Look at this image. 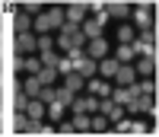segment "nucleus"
<instances>
[{"mask_svg": "<svg viewBox=\"0 0 159 137\" xmlns=\"http://www.w3.org/2000/svg\"><path fill=\"white\" fill-rule=\"evenodd\" d=\"M57 48H64V51H83V45H86V38H83V32H80V26H70V22H64L61 29H57Z\"/></svg>", "mask_w": 159, "mask_h": 137, "instance_id": "f257e3e1", "label": "nucleus"}, {"mask_svg": "<svg viewBox=\"0 0 159 137\" xmlns=\"http://www.w3.org/2000/svg\"><path fill=\"white\" fill-rule=\"evenodd\" d=\"M13 70L35 77L38 70H42V61H38V54H13Z\"/></svg>", "mask_w": 159, "mask_h": 137, "instance_id": "f03ea898", "label": "nucleus"}, {"mask_svg": "<svg viewBox=\"0 0 159 137\" xmlns=\"http://www.w3.org/2000/svg\"><path fill=\"white\" fill-rule=\"evenodd\" d=\"M13 51H16V54H35V51H38V38H35L32 32L13 35Z\"/></svg>", "mask_w": 159, "mask_h": 137, "instance_id": "7ed1b4c3", "label": "nucleus"}, {"mask_svg": "<svg viewBox=\"0 0 159 137\" xmlns=\"http://www.w3.org/2000/svg\"><path fill=\"white\" fill-rule=\"evenodd\" d=\"M70 112H76V115H96L99 112V99H92V96H76L73 105H70Z\"/></svg>", "mask_w": 159, "mask_h": 137, "instance_id": "20e7f679", "label": "nucleus"}, {"mask_svg": "<svg viewBox=\"0 0 159 137\" xmlns=\"http://www.w3.org/2000/svg\"><path fill=\"white\" fill-rule=\"evenodd\" d=\"M83 89L92 96V99H108V96H111V86L105 83L102 77H92V80H86V86H83Z\"/></svg>", "mask_w": 159, "mask_h": 137, "instance_id": "39448f33", "label": "nucleus"}, {"mask_svg": "<svg viewBox=\"0 0 159 137\" xmlns=\"http://www.w3.org/2000/svg\"><path fill=\"white\" fill-rule=\"evenodd\" d=\"M99 115L105 121H121L124 118V108L118 105V102H111V99H99Z\"/></svg>", "mask_w": 159, "mask_h": 137, "instance_id": "423d86ee", "label": "nucleus"}, {"mask_svg": "<svg viewBox=\"0 0 159 137\" xmlns=\"http://www.w3.org/2000/svg\"><path fill=\"white\" fill-rule=\"evenodd\" d=\"M86 3H70V7H64V22H70V26H83L86 22Z\"/></svg>", "mask_w": 159, "mask_h": 137, "instance_id": "0eeeda50", "label": "nucleus"}, {"mask_svg": "<svg viewBox=\"0 0 159 137\" xmlns=\"http://www.w3.org/2000/svg\"><path fill=\"white\" fill-rule=\"evenodd\" d=\"M86 58H92V61L108 58V42H105V38H92V42L86 45Z\"/></svg>", "mask_w": 159, "mask_h": 137, "instance_id": "6e6552de", "label": "nucleus"}, {"mask_svg": "<svg viewBox=\"0 0 159 137\" xmlns=\"http://www.w3.org/2000/svg\"><path fill=\"white\" fill-rule=\"evenodd\" d=\"M124 112H156V102H153V96H137L134 102L124 105Z\"/></svg>", "mask_w": 159, "mask_h": 137, "instance_id": "1a4fd4ad", "label": "nucleus"}, {"mask_svg": "<svg viewBox=\"0 0 159 137\" xmlns=\"http://www.w3.org/2000/svg\"><path fill=\"white\" fill-rule=\"evenodd\" d=\"M134 22L140 26V32H147L150 26H153V13H150V3H140L134 10Z\"/></svg>", "mask_w": 159, "mask_h": 137, "instance_id": "9d476101", "label": "nucleus"}, {"mask_svg": "<svg viewBox=\"0 0 159 137\" xmlns=\"http://www.w3.org/2000/svg\"><path fill=\"white\" fill-rule=\"evenodd\" d=\"M29 29H32V16H29V13H22V10H16V13H13V32H16V35H25Z\"/></svg>", "mask_w": 159, "mask_h": 137, "instance_id": "9b49d317", "label": "nucleus"}, {"mask_svg": "<svg viewBox=\"0 0 159 137\" xmlns=\"http://www.w3.org/2000/svg\"><path fill=\"white\" fill-rule=\"evenodd\" d=\"M134 77H137L134 67H130V64H121V67H118V73H115L111 80H115L118 86H134Z\"/></svg>", "mask_w": 159, "mask_h": 137, "instance_id": "f8f14e48", "label": "nucleus"}, {"mask_svg": "<svg viewBox=\"0 0 159 137\" xmlns=\"http://www.w3.org/2000/svg\"><path fill=\"white\" fill-rule=\"evenodd\" d=\"M16 89H22V92H25V99H38V92H42V83H38V77H25Z\"/></svg>", "mask_w": 159, "mask_h": 137, "instance_id": "ddd939ff", "label": "nucleus"}, {"mask_svg": "<svg viewBox=\"0 0 159 137\" xmlns=\"http://www.w3.org/2000/svg\"><path fill=\"white\" fill-rule=\"evenodd\" d=\"M80 32H83L86 42H92V38H102V22H99V19H86L83 26H80Z\"/></svg>", "mask_w": 159, "mask_h": 137, "instance_id": "4468645a", "label": "nucleus"}, {"mask_svg": "<svg viewBox=\"0 0 159 137\" xmlns=\"http://www.w3.org/2000/svg\"><path fill=\"white\" fill-rule=\"evenodd\" d=\"M118 67L121 64H118L115 58H102V61H96V73H102V80H105V77H115Z\"/></svg>", "mask_w": 159, "mask_h": 137, "instance_id": "2eb2a0df", "label": "nucleus"}, {"mask_svg": "<svg viewBox=\"0 0 159 137\" xmlns=\"http://www.w3.org/2000/svg\"><path fill=\"white\" fill-rule=\"evenodd\" d=\"M118 125V134H147V125H143V121H115Z\"/></svg>", "mask_w": 159, "mask_h": 137, "instance_id": "dca6fc26", "label": "nucleus"}, {"mask_svg": "<svg viewBox=\"0 0 159 137\" xmlns=\"http://www.w3.org/2000/svg\"><path fill=\"white\" fill-rule=\"evenodd\" d=\"M25 118H29V121H42L45 118V105L38 99H29V105H25Z\"/></svg>", "mask_w": 159, "mask_h": 137, "instance_id": "f3484780", "label": "nucleus"}, {"mask_svg": "<svg viewBox=\"0 0 159 137\" xmlns=\"http://www.w3.org/2000/svg\"><path fill=\"white\" fill-rule=\"evenodd\" d=\"M153 70H156V58H137L134 73H140V77H153Z\"/></svg>", "mask_w": 159, "mask_h": 137, "instance_id": "a211bd4d", "label": "nucleus"}, {"mask_svg": "<svg viewBox=\"0 0 159 137\" xmlns=\"http://www.w3.org/2000/svg\"><path fill=\"white\" fill-rule=\"evenodd\" d=\"M83 86H86V80L80 77V73H67V77H64V89H70L73 96H76L80 89H83Z\"/></svg>", "mask_w": 159, "mask_h": 137, "instance_id": "6ab92c4d", "label": "nucleus"}, {"mask_svg": "<svg viewBox=\"0 0 159 137\" xmlns=\"http://www.w3.org/2000/svg\"><path fill=\"white\" fill-rule=\"evenodd\" d=\"M32 29H35V32H42V35L54 32V29H51V19H48V13H38V16L32 19Z\"/></svg>", "mask_w": 159, "mask_h": 137, "instance_id": "aec40b11", "label": "nucleus"}, {"mask_svg": "<svg viewBox=\"0 0 159 137\" xmlns=\"http://www.w3.org/2000/svg\"><path fill=\"white\" fill-rule=\"evenodd\" d=\"M48 13V19H51V29H61V26H64V7H51V10H45Z\"/></svg>", "mask_w": 159, "mask_h": 137, "instance_id": "412c9836", "label": "nucleus"}, {"mask_svg": "<svg viewBox=\"0 0 159 137\" xmlns=\"http://www.w3.org/2000/svg\"><path fill=\"white\" fill-rule=\"evenodd\" d=\"M73 99H76V96H73L70 89H64V86H57V89H54V102H61V105H67V108H70V105H73Z\"/></svg>", "mask_w": 159, "mask_h": 137, "instance_id": "4be33fe9", "label": "nucleus"}, {"mask_svg": "<svg viewBox=\"0 0 159 137\" xmlns=\"http://www.w3.org/2000/svg\"><path fill=\"white\" fill-rule=\"evenodd\" d=\"M35 77H38V83H42V86H51V83H54V77H57V70H54V67H42Z\"/></svg>", "mask_w": 159, "mask_h": 137, "instance_id": "5701e85b", "label": "nucleus"}, {"mask_svg": "<svg viewBox=\"0 0 159 137\" xmlns=\"http://www.w3.org/2000/svg\"><path fill=\"white\" fill-rule=\"evenodd\" d=\"M134 58H137V54L130 51V45H121V48L115 51V61H118V64H130V61H134Z\"/></svg>", "mask_w": 159, "mask_h": 137, "instance_id": "b1692460", "label": "nucleus"}, {"mask_svg": "<svg viewBox=\"0 0 159 137\" xmlns=\"http://www.w3.org/2000/svg\"><path fill=\"white\" fill-rule=\"evenodd\" d=\"M64 112H67V105H61V102H51V105L45 108V115H48L51 121H61V118H64Z\"/></svg>", "mask_w": 159, "mask_h": 137, "instance_id": "393cba45", "label": "nucleus"}, {"mask_svg": "<svg viewBox=\"0 0 159 137\" xmlns=\"http://www.w3.org/2000/svg\"><path fill=\"white\" fill-rule=\"evenodd\" d=\"M105 13H108V16H127L130 7L127 3H105Z\"/></svg>", "mask_w": 159, "mask_h": 137, "instance_id": "a878e982", "label": "nucleus"}, {"mask_svg": "<svg viewBox=\"0 0 159 137\" xmlns=\"http://www.w3.org/2000/svg\"><path fill=\"white\" fill-rule=\"evenodd\" d=\"M118 38H121V45H130L137 38V32L130 29V26H121V29H118Z\"/></svg>", "mask_w": 159, "mask_h": 137, "instance_id": "bb28decb", "label": "nucleus"}, {"mask_svg": "<svg viewBox=\"0 0 159 137\" xmlns=\"http://www.w3.org/2000/svg\"><path fill=\"white\" fill-rule=\"evenodd\" d=\"M54 70H57V73H64V77H67V73H73V64H70V58H57Z\"/></svg>", "mask_w": 159, "mask_h": 137, "instance_id": "cd10ccee", "label": "nucleus"}, {"mask_svg": "<svg viewBox=\"0 0 159 137\" xmlns=\"http://www.w3.org/2000/svg\"><path fill=\"white\" fill-rule=\"evenodd\" d=\"M70 125H73V131H83V134H86V131H89V115H76Z\"/></svg>", "mask_w": 159, "mask_h": 137, "instance_id": "c85d7f7f", "label": "nucleus"}, {"mask_svg": "<svg viewBox=\"0 0 159 137\" xmlns=\"http://www.w3.org/2000/svg\"><path fill=\"white\" fill-rule=\"evenodd\" d=\"M13 105H16V112H19V115H25V105H29V99H25V92H22V89H16V99H13Z\"/></svg>", "mask_w": 159, "mask_h": 137, "instance_id": "c756f323", "label": "nucleus"}, {"mask_svg": "<svg viewBox=\"0 0 159 137\" xmlns=\"http://www.w3.org/2000/svg\"><path fill=\"white\" fill-rule=\"evenodd\" d=\"M38 61H42V67H54L57 64V54L54 51H45V54H38Z\"/></svg>", "mask_w": 159, "mask_h": 137, "instance_id": "7c9ffc66", "label": "nucleus"}, {"mask_svg": "<svg viewBox=\"0 0 159 137\" xmlns=\"http://www.w3.org/2000/svg\"><path fill=\"white\" fill-rule=\"evenodd\" d=\"M51 45H54V42H51V35H38V54H45V51H54Z\"/></svg>", "mask_w": 159, "mask_h": 137, "instance_id": "2f4dec72", "label": "nucleus"}, {"mask_svg": "<svg viewBox=\"0 0 159 137\" xmlns=\"http://www.w3.org/2000/svg\"><path fill=\"white\" fill-rule=\"evenodd\" d=\"M42 10H45V7L38 3V0H29V3L22 7V13H29V16H32V13H35V16H38V13H42Z\"/></svg>", "mask_w": 159, "mask_h": 137, "instance_id": "473e14b6", "label": "nucleus"}, {"mask_svg": "<svg viewBox=\"0 0 159 137\" xmlns=\"http://www.w3.org/2000/svg\"><path fill=\"white\" fill-rule=\"evenodd\" d=\"M25 121H29V118H25V115H19V112H16V115H13V128H16V131L22 134V131H25Z\"/></svg>", "mask_w": 159, "mask_h": 137, "instance_id": "72a5a7b5", "label": "nucleus"}, {"mask_svg": "<svg viewBox=\"0 0 159 137\" xmlns=\"http://www.w3.org/2000/svg\"><path fill=\"white\" fill-rule=\"evenodd\" d=\"M0 13H3V7H0Z\"/></svg>", "mask_w": 159, "mask_h": 137, "instance_id": "f704fd0d", "label": "nucleus"}]
</instances>
